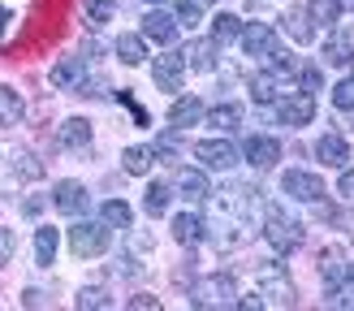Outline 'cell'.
<instances>
[{"instance_id":"1","label":"cell","mask_w":354,"mask_h":311,"mask_svg":"<svg viewBox=\"0 0 354 311\" xmlns=\"http://www.w3.org/2000/svg\"><path fill=\"white\" fill-rule=\"evenodd\" d=\"M207 203H212L207 238L216 242V247H238V242L251 238V216H255V207H259V190L255 186L229 182L221 190H212Z\"/></svg>"},{"instance_id":"2","label":"cell","mask_w":354,"mask_h":311,"mask_svg":"<svg viewBox=\"0 0 354 311\" xmlns=\"http://www.w3.org/2000/svg\"><path fill=\"white\" fill-rule=\"evenodd\" d=\"M44 178V160L22 143H0V195L5 190H22Z\"/></svg>"},{"instance_id":"3","label":"cell","mask_w":354,"mask_h":311,"mask_svg":"<svg viewBox=\"0 0 354 311\" xmlns=\"http://www.w3.org/2000/svg\"><path fill=\"white\" fill-rule=\"evenodd\" d=\"M263 238H268V247L290 255L303 247V220L290 216L286 207H268V216H263Z\"/></svg>"},{"instance_id":"4","label":"cell","mask_w":354,"mask_h":311,"mask_svg":"<svg viewBox=\"0 0 354 311\" xmlns=\"http://www.w3.org/2000/svg\"><path fill=\"white\" fill-rule=\"evenodd\" d=\"M109 242H113V229L109 225H95V220H78L74 229H69V251H74L78 259H95L109 251Z\"/></svg>"},{"instance_id":"5","label":"cell","mask_w":354,"mask_h":311,"mask_svg":"<svg viewBox=\"0 0 354 311\" xmlns=\"http://www.w3.org/2000/svg\"><path fill=\"white\" fill-rule=\"evenodd\" d=\"M190 303H194V307H234V303H238V285H234V276H229V272L203 276V281L190 290Z\"/></svg>"},{"instance_id":"6","label":"cell","mask_w":354,"mask_h":311,"mask_svg":"<svg viewBox=\"0 0 354 311\" xmlns=\"http://www.w3.org/2000/svg\"><path fill=\"white\" fill-rule=\"evenodd\" d=\"M255 281H259V299H263V307H294V299H298V294H294V281H290V276L281 272L277 264H263Z\"/></svg>"},{"instance_id":"7","label":"cell","mask_w":354,"mask_h":311,"mask_svg":"<svg viewBox=\"0 0 354 311\" xmlns=\"http://www.w3.org/2000/svg\"><path fill=\"white\" fill-rule=\"evenodd\" d=\"M194 160H199L203 169H234L242 160V147L229 143V138H203V143H194Z\"/></svg>"},{"instance_id":"8","label":"cell","mask_w":354,"mask_h":311,"mask_svg":"<svg viewBox=\"0 0 354 311\" xmlns=\"http://www.w3.org/2000/svg\"><path fill=\"white\" fill-rule=\"evenodd\" d=\"M281 190H286L290 199H298V203H320L324 199V182L315 178V173H307V169H286L281 173Z\"/></svg>"},{"instance_id":"9","label":"cell","mask_w":354,"mask_h":311,"mask_svg":"<svg viewBox=\"0 0 354 311\" xmlns=\"http://www.w3.org/2000/svg\"><path fill=\"white\" fill-rule=\"evenodd\" d=\"M151 78L160 91L177 95L182 91V82H186V52H165V57H156L151 61Z\"/></svg>"},{"instance_id":"10","label":"cell","mask_w":354,"mask_h":311,"mask_svg":"<svg viewBox=\"0 0 354 311\" xmlns=\"http://www.w3.org/2000/svg\"><path fill=\"white\" fill-rule=\"evenodd\" d=\"M277 121L281 126H311L315 121V95H281L277 100Z\"/></svg>"},{"instance_id":"11","label":"cell","mask_w":354,"mask_h":311,"mask_svg":"<svg viewBox=\"0 0 354 311\" xmlns=\"http://www.w3.org/2000/svg\"><path fill=\"white\" fill-rule=\"evenodd\" d=\"M320 52H324V61H328V65L346 69V65L354 61V26H333Z\"/></svg>"},{"instance_id":"12","label":"cell","mask_w":354,"mask_h":311,"mask_svg":"<svg viewBox=\"0 0 354 311\" xmlns=\"http://www.w3.org/2000/svg\"><path fill=\"white\" fill-rule=\"evenodd\" d=\"M238 44H242L246 57H268V52L277 48V30H272L268 22H251V26H242Z\"/></svg>"},{"instance_id":"13","label":"cell","mask_w":354,"mask_h":311,"mask_svg":"<svg viewBox=\"0 0 354 311\" xmlns=\"http://www.w3.org/2000/svg\"><path fill=\"white\" fill-rule=\"evenodd\" d=\"M242 160H251L255 169H272L281 160V143H277V138H268V134H251L242 143Z\"/></svg>"},{"instance_id":"14","label":"cell","mask_w":354,"mask_h":311,"mask_svg":"<svg viewBox=\"0 0 354 311\" xmlns=\"http://www.w3.org/2000/svg\"><path fill=\"white\" fill-rule=\"evenodd\" d=\"M86 186L82 182H57V190H52V207L57 212H65V216H82L86 212Z\"/></svg>"},{"instance_id":"15","label":"cell","mask_w":354,"mask_h":311,"mask_svg":"<svg viewBox=\"0 0 354 311\" xmlns=\"http://www.w3.org/2000/svg\"><path fill=\"white\" fill-rule=\"evenodd\" d=\"M315 160L328 164V169H346L350 164V143L342 134H320L315 138Z\"/></svg>"},{"instance_id":"16","label":"cell","mask_w":354,"mask_h":311,"mask_svg":"<svg viewBox=\"0 0 354 311\" xmlns=\"http://www.w3.org/2000/svg\"><path fill=\"white\" fill-rule=\"evenodd\" d=\"M173 190H177L182 199H190V203H203V199L212 195V186H207V178H203L199 169H177V173H173Z\"/></svg>"},{"instance_id":"17","label":"cell","mask_w":354,"mask_h":311,"mask_svg":"<svg viewBox=\"0 0 354 311\" xmlns=\"http://www.w3.org/2000/svg\"><path fill=\"white\" fill-rule=\"evenodd\" d=\"M82 82H86L82 57H61L57 65H52V86H61V91H78Z\"/></svg>"},{"instance_id":"18","label":"cell","mask_w":354,"mask_h":311,"mask_svg":"<svg viewBox=\"0 0 354 311\" xmlns=\"http://www.w3.org/2000/svg\"><path fill=\"white\" fill-rule=\"evenodd\" d=\"M30 5H35V0H0V48H5L13 39V30L26 22Z\"/></svg>"},{"instance_id":"19","label":"cell","mask_w":354,"mask_h":311,"mask_svg":"<svg viewBox=\"0 0 354 311\" xmlns=\"http://www.w3.org/2000/svg\"><path fill=\"white\" fill-rule=\"evenodd\" d=\"M203 113H207V104H203L199 95H182V100H173L169 121H173L177 130H186V126H199V121H203Z\"/></svg>"},{"instance_id":"20","label":"cell","mask_w":354,"mask_h":311,"mask_svg":"<svg viewBox=\"0 0 354 311\" xmlns=\"http://www.w3.org/2000/svg\"><path fill=\"white\" fill-rule=\"evenodd\" d=\"M173 238L182 242V247H199V242H207V220L194 216V212H182L173 220Z\"/></svg>"},{"instance_id":"21","label":"cell","mask_w":354,"mask_h":311,"mask_svg":"<svg viewBox=\"0 0 354 311\" xmlns=\"http://www.w3.org/2000/svg\"><path fill=\"white\" fill-rule=\"evenodd\" d=\"M143 35H147V39H156V44H173L177 39V17L165 13V9H151L143 17Z\"/></svg>"},{"instance_id":"22","label":"cell","mask_w":354,"mask_h":311,"mask_svg":"<svg viewBox=\"0 0 354 311\" xmlns=\"http://www.w3.org/2000/svg\"><path fill=\"white\" fill-rule=\"evenodd\" d=\"M286 30H290V39L311 44V39H315V26H311V5H290V9H286Z\"/></svg>"},{"instance_id":"23","label":"cell","mask_w":354,"mask_h":311,"mask_svg":"<svg viewBox=\"0 0 354 311\" xmlns=\"http://www.w3.org/2000/svg\"><path fill=\"white\" fill-rule=\"evenodd\" d=\"M186 69L212 74V69H216V39H194V44L186 48Z\"/></svg>"},{"instance_id":"24","label":"cell","mask_w":354,"mask_h":311,"mask_svg":"<svg viewBox=\"0 0 354 311\" xmlns=\"http://www.w3.org/2000/svg\"><path fill=\"white\" fill-rule=\"evenodd\" d=\"M22 113H26L22 95H17L13 86L0 82V126H17V121H22Z\"/></svg>"},{"instance_id":"25","label":"cell","mask_w":354,"mask_h":311,"mask_svg":"<svg viewBox=\"0 0 354 311\" xmlns=\"http://www.w3.org/2000/svg\"><path fill=\"white\" fill-rule=\"evenodd\" d=\"M117 57L126 65H143L147 57V35H117Z\"/></svg>"},{"instance_id":"26","label":"cell","mask_w":354,"mask_h":311,"mask_svg":"<svg viewBox=\"0 0 354 311\" xmlns=\"http://www.w3.org/2000/svg\"><path fill=\"white\" fill-rule=\"evenodd\" d=\"M61 143L65 147H86V143H91V121H86V117L61 121Z\"/></svg>"},{"instance_id":"27","label":"cell","mask_w":354,"mask_h":311,"mask_svg":"<svg viewBox=\"0 0 354 311\" xmlns=\"http://www.w3.org/2000/svg\"><path fill=\"white\" fill-rule=\"evenodd\" d=\"M52 259H57V229L39 225V229H35V264L52 268Z\"/></svg>"},{"instance_id":"28","label":"cell","mask_w":354,"mask_h":311,"mask_svg":"<svg viewBox=\"0 0 354 311\" xmlns=\"http://www.w3.org/2000/svg\"><path fill=\"white\" fill-rule=\"evenodd\" d=\"M121 164H126V173L143 178V173H151V164H156V151L151 147H126L121 151Z\"/></svg>"},{"instance_id":"29","label":"cell","mask_w":354,"mask_h":311,"mask_svg":"<svg viewBox=\"0 0 354 311\" xmlns=\"http://www.w3.org/2000/svg\"><path fill=\"white\" fill-rule=\"evenodd\" d=\"M251 100L255 104H277L281 100V78L277 74H255L251 78Z\"/></svg>"},{"instance_id":"30","label":"cell","mask_w":354,"mask_h":311,"mask_svg":"<svg viewBox=\"0 0 354 311\" xmlns=\"http://www.w3.org/2000/svg\"><path fill=\"white\" fill-rule=\"evenodd\" d=\"M203 117H207L216 130H238L246 113H242V104H216V109H212V113H203Z\"/></svg>"},{"instance_id":"31","label":"cell","mask_w":354,"mask_h":311,"mask_svg":"<svg viewBox=\"0 0 354 311\" xmlns=\"http://www.w3.org/2000/svg\"><path fill=\"white\" fill-rule=\"evenodd\" d=\"M346 268H350V264H346V255H342V251H333V247L320 251V276H324L328 285H337L342 276H346Z\"/></svg>"},{"instance_id":"32","label":"cell","mask_w":354,"mask_h":311,"mask_svg":"<svg viewBox=\"0 0 354 311\" xmlns=\"http://www.w3.org/2000/svg\"><path fill=\"white\" fill-rule=\"evenodd\" d=\"M100 220H104V225H113V229H130L134 212H130V203H121V199H109V203L100 207Z\"/></svg>"},{"instance_id":"33","label":"cell","mask_w":354,"mask_h":311,"mask_svg":"<svg viewBox=\"0 0 354 311\" xmlns=\"http://www.w3.org/2000/svg\"><path fill=\"white\" fill-rule=\"evenodd\" d=\"M82 13H86V26H109L117 13V0H82Z\"/></svg>"},{"instance_id":"34","label":"cell","mask_w":354,"mask_h":311,"mask_svg":"<svg viewBox=\"0 0 354 311\" xmlns=\"http://www.w3.org/2000/svg\"><path fill=\"white\" fill-rule=\"evenodd\" d=\"M169 195H173V190H169L165 182H151L147 195H143V212H147V216H165V212H169Z\"/></svg>"},{"instance_id":"35","label":"cell","mask_w":354,"mask_h":311,"mask_svg":"<svg viewBox=\"0 0 354 311\" xmlns=\"http://www.w3.org/2000/svg\"><path fill=\"white\" fill-rule=\"evenodd\" d=\"M109 303H113V294L104 290V285H86V290H78V299H74L78 311H104Z\"/></svg>"},{"instance_id":"36","label":"cell","mask_w":354,"mask_h":311,"mask_svg":"<svg viewBox=\"0 0 354 311\" xmlns=\"http://www.w3.org/2000/svg\"><path fill=\"white\" fill-rule=\"evenodd\" d=\"M238 35H242L238 13H216V17H212V39H216V44H229V39H238Z\"/></svg>"},{"instance_id":"37","label":"cell","mask_w":354,"mask_h":311,"mask_svg":"<svg viewBox=\"0 0 354 311\" xmlns=\"http://www.w3.org/2000/svg\"><path fill=\"white\" fill-rule=\"evenodd\" d=\"M212 0H177V26H199Z\"/></svg>"},{"instance_id":"38","label":"cell","mask_w":354,"mask_h":311,"mask_svg":"<svg viewBox=\"0 0 354 311\" xmlns=\"http://www.w3.org/2000/svg\"><path fill=\"white\" fill-rule=\"evenodd\" d=\"M320 216H324L328 225H337L342 234L354 238V207H350V203H346V207H320Z\"/></svg>"},{"instance_id":"39","label":"cell","mask_w":354,"mask_h":311,"mask_svg":"<svg viewBox=\"0 0 354 311\" xmlns=\"http://www.w3.org/2000/svg\"><path fill=\"white\" fill-rule=\"evenodd\" d=\"M333 109L337 113H354V78H342L333 86Z\"/></svg>"},{"instance_id":"40","label":"cell","mask_w":354,"mask_h":311,"mask_svg":"<svg viewBox=\"0 0 354 311\" xmlns=\"http://www.w3.org/2000/svg\"><path fill=\"white\" fill-rule=\"evenodd\" d=\"M298 86H303V95H315V91H324V69H315V65L298 69Z\"/></svg>"},{"instance_id":"41","label":"cell","mask_w":354,"mask_h":311,"mask_svg":"<svg viewBox=\"0 0 354 311\" xmlns=\"http://www.w3.org/2000/svg\"><path fill=\"white\" fill-rule=\"evenodd\" d=\"M268 65H272V74H294V69H298V61H294V52H286V48H272L268 52Z\"/></svg>"},{"instance_id":"42","label":"cell","mask_w":354,"mask_h":311,"mask_svg":"<svg viewBox=\"0 0 354 311\" xmlns=\"http://www.w3.org/2000/svg\"><path fill=\"white\" fill-rule=\"evenodd\" d=\"M337 13H342L337 0H315L311 5V17H320V22H337Z\"/></svg>"},{"instance_id":"43","label":"cell","mask_w":354,"mask_h":311,"mask_svg":"<svg viewBox=\"0 0 354 311\" xmlns=\"http://www.w3.org/2000/svg\"><path fill=\"white\" fill-rule=\"evenodd\" d=\"M13 251H17V234H13V229H5V225H0V268H5L9 259H13Z\"/></svg>"},{"instance_id":"44","label":"cell","mask_w":354,"mask_h":311,"mask_svg":"<svg viewBox=\"0 0 354 311\" xmlns=\"http://www.w3.org/2000/svg\"><path fill=\"white\" fill-rule=\"evenodd\" d=\"M337 195H342L346 203H354V169H346V173H342V182H337Z\"/></svg>"},{"instance_id":"45","label":"cell","mask_w":354,"mask_h":311,"mask_svg":"<svg viewBox=\"0 0 354 311\" xmlns=\"http://www.w3.org/2000/svg\"><path fill=\"white\" fill-rule=\"evenodd\" d=\"M130 251L134 255H147L151 251V234H130Z\"/></svg>"},{"instance_id":"46","label":"cell","mask_w":354,"mask_h":311,"mask_svg":"<svg viewBox=\"0 0 354 311\" xmlns=\"http://www.w3.org/2000/svg\"><path fill=\"white\" fill-rule=\"evenodd\" d=\"M126 307H134V311H143V307H147V311H156V307H160V299H151V294H134Z\"/></svg>"},{"instance_id":"47","label":"cell","mask_w":354,"mask_h":311,"mask_svg":"<svg viewBox=\"0 0 354 311\" xmlns=\"http://www.w3.org/2000/svg\"><path fill=\"white\" fill-rule=\"evenodd\" d=\"M39 212H44V199H26V203H22V216H30V220H35Z\"/></svg>"},{"instance_id":"48","label":"cell","mask_w":354,"mask_h":311,"mask_svg":"<svg viewBox=\"0 0 354 311\" xmlns=\"http://www.w3.org/2000/svg\"><path fill=\"white\" fill-rule=\"evenodd\" d=\"M177 147H182V134H165L160 138V151H177Z\"/></svg>"},{"instance_id":"49","label":"cell","mask_w":354,"mask_h":311,"mask_svg":"<svg viewBox=\"0 0 354 311\" xmlns=\"http://www.w3.org/2000/svg\"><path fill=\"white\" fill-rule=\"evenodd\" d=\"M39 303H44L39 290H26V294H22V307H39Z\"/></svg>"},{"instance_id":"50","label":"cell","mask_w":354,"mask_h":311,"mask_svg":"<svg viewBox=\"0 0 354 311\" xmlns=\"http://www.w3.org/2000/svg\"><path fill=\"white\" fill-rule=\"evenodd\" d=\"M337 5H342V9H354V0H337Z\"/></svg>"},{"instance_id":"51","label":"cell","mask_w":354,"mask_h":311,"mask_svg":"<svg viewBox=\"0 0 354 311\" xmlns=\"http://www.w3.org/2000/svg\"><path fill=\"white\" fill-rule=\"evenodd\" d=\"M346 276H350V285H354V264H350V268H346Z\"/></svg>"},{"instance_id":"52","label":"cell","mask_w":354,"mask_h":311,"mask_svg":"<svg viewBox=\"0 0 354 311\" xmlns=\"http://www.w3.org/2000/svg\"><path fill=\"white\" fill-rule=\"evenodd\" d=\"M147 5H165V0H147Z\"/></svg>"}]
</instances>
